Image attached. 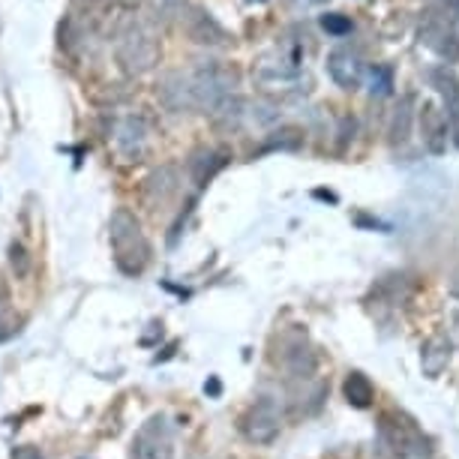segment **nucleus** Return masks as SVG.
I'll return each mask as SVG.
<instances>
[{"label":"nucleus","mask_w":459,"mask_h":459,"mask_svg":"<svg viewBox=\"0 0 459 459\" xmlns=\"http://www.w3.org/2000/svg\"><path fill=\"white\" fill-rule=\"evenodd\" d=\"M108 240L111 253H115V264L120 273L138 276L151 262V244H147L142 222L129 211H115L108 222Z\"/></svg>","instance_id":"obj_1"},{"label":"nucleus","mask_w":459,"mask_h":459,"mask_svg":"<svg viewBox=\"0 0 459 459\" xmlns=\"http://www.w3.org/2000/svg\"><path fill=\"white\" fill-rule=\"evenodd\" d=\"M240 432H244V438L253 441V445H271V441L280 438L282 411H280V405H276V400L262 396V400H255L249 405L244 411V418H240Z\"/></svg>","instance_id":"obj_2"},{"label":"nucleus","mask_w":459,"mask_h":459,"mask_svg":"<svg viewBox=\"0 0 459 459\" xmlns=\"http://www.w3.org/2000/svg\"><path fill=\"white\" fill-rule=\"evenodd\" d=\"M133 459H175V436L166 414H153L133 438Z\"/></svg>","instance_id":"obj_3"},{"label":"nucleus","mask_w":459,"mask_h":459,"mask_svg":"<svg viewBox=\"0 0 459 459\" xmlns=\"http://www.w3.org/2000/svg\"><path fill=\"white\" fill-rule=\"evenodd\" d=\"M381 436L400 459H429V441L414 427V420L403 418V414L381 420Z\"/></svg>","instance_id":"obj_4"},{"label":"nucleus","mask_w":459,"mask_h":459,"mask_svg":"<svg viewBox=\"0 0 459 459\" xmlns=\"http://www.w3.org/2000/svg\"><path fill=\"white\" fill-rule=\"evenodd\" d=\"M115 151L120 153L124 160H138L147 147V126L142 117H124L120 124L115 126Z\"/></svg>","instance_id":"obj_5"},{"label":"nucleus","mask_w":459,"mask_h":459,"mask_svg":"<svg viewBox=\"0 0 459 459\" xmlns=\"http://www.w3.org/2000/svg\"><path fill=\"white\" fill-rule=\"evenodd\" d=\"M420 138L429 153H436V157L445 153L447 117H445V111H438V106H432V102H423V108H420Z\"/></svg>","instance_id":"obj_6"},{"label":"nucleus","mask_w":459,"mask_h":459,"mask_svg":"<svg viewBox=\"0 0 459 459\" xmlns=\"http://www.w3.org/2000/svg\"><path fill=\"white\" fill-rule=\"evenodd\" d=\"M450 358H454V345H450V340L445 333H436L429 336L427 342L420 345V369L427 378H438L441 372L447 369Z\"/></svg>","instance_id":"obj_7"},{"label":"nucleus","mask_w":459,"mask_h":459,"mask_svg":"<svg viewBox=\"0 0 459 459\" xmlns=\"http://www.w3.org/2000/svg\"><path fill=\"white\" fill-rule=\"evenodd\" d=\"M160 57V48L153 39H144V37H129L124 46H120V60H124V66L129 73H144V69H151L157 64Z\"/></svg>","instance_id":"obj_8"},{"label":"nucleus","mask_w":459,"mask_h":459,"mask_svg":"<svg viewBox=\"0 0 459 459\" xmlns=\"http://www.w3.org/2000/svg\"><path fill=\"white\" fill-rule=\"evenodd\" d=\"M327 73H331V79L340 84L345 91H354L363 79V64L358 55H351V51H333L331 57H327Z\"/></svg>","instance_id":"obj_9"},{"label":"nucleus","mask_w":459,"mask_h":459,"mask_svg":"<svg viewBox=\"0 0 459 459\" xmlns=\"http://www.w3.org/2000/svg\"><path fill=\"white\" fill-rule=\"evenodd\" d=\"M420 42L423 46H429L436 55L447 57V60H456L459 57V42L456 37H450V33L441 28L438 22H427V28H420Z\"/></svg>","instance_id":"obj_10"},{"label":"nucleus","mask_w":459,"mask_h":459,"mask_svg":"<svg viewBox=\"0 0 459 459\" xmlns=\"http://www.w3.org/2000/svg\"><path fill=\"white\" fill-rule=\"evenodd\" d=\"M342 394H345V403L354 405V409H369L372 400H376V387H372V381L363 376V372H349V376H345Z\"/></svg>","instance_id":"obj_11"},{"label":"nucleus","mask_w":459,"mask_h":459,"mask_svg":"<svg viewBox=\"0 0 459 459\" xmlns=\"http://www.w3.org/2000/svg\"><path fill=\"white\" fill-rule=\"evenodd\" d=\"M186 30H189V37H193L195 42H211V46H220V42H225V30L207 13L195 10L193 15H189Z\"/></svg>","instance_id":"obj_12"},{"label":"nucleus","mask_w":459,"mask_h":459,"mask_svg":"<svg viewBox=\"0 0 459 459\" xmlns=\"http://www.w3.org/2000/svg\"><path fill=\"white\" fill-rule=\"evenodd\" d=\"M222 166H225V153H216V151H198L195 157L189 160V171H193L198 186H204Z\"/></svg>","instance_id":"obj_13"},{"label":"nucleus","mask_w":459,"mask_h":459,"mask_svg":"<svg viewBox=\"0 0 459 459\" xmlns=\"http://www.w3.org/2000/svg\"><path fill=\"white\" fill-rule=\"evenodd\" d=\"M409 133H411V100L405 97L400 106L394 108L391 126H387V135H391L394 144H403L405 138H409Z\"/></svg>","instance_id":"obj_14"},{"label":"nucleus","mask_w":459,"mask_h":459,"mask_svg":"<svg viewBox=\"0 0 459 459\" xmlns=\"http://www.w3.org/2000/svg\"><path fill=\"white\" fill-rule=\"evenodd\" d=\"M322 24H325V30L327 33H333V37H345V33H351V22L345 19V15H325L322 19Z\"/></svg>","instance_id":"obj_15"},{"label":"nucleus","mask_w":459,"mask_h":459,"mask_svg":"<svg viewBox=\"0 0 459 459\" xmlns=\"http://www.w3.org/2000/svg\"><path fill=\"white\" fill-rule=\"evenodd\" d=\"M22 331V318L13 313H0V342L13 340L15 333Z\"/></svg>","instance_id":"obj_16"},{"label":"nucleus","mask_w":459,"mask_h":459,"mask_svg":"<svg viewBox=\"0 0 459 459\" xmlns=\"http://www.w3.org/2000/svg\"><path fill=\"white\" fill-rule=\"evenodd\" d=\"M10 262H13V271L19 273V276L28 273L30 258H28V253H24V247H22V244H13V247H10Z\"/></svg>","instance_id":"obj_17"},{"label":"nucleus","mask_w":459,"mask_h":459,"mask_svg":"<svg viewBox=\"0 0 459 459\" xmlns=\"http://www.w3.org/2000/svg\"><path fill=\"white\" fill-rule=\"evenodd\" d=\"M391 91V73L387 69H376L372 73V93H387Z\"/></svg>","instance_id":"obj_18"},{"label":"nucleus","mask_w":459,"mask_h":459,"mask_svg":"<svg viewBox=\"0 0 459 459\" xmlns=\"http://www.w3.org/2000/svg\"><path fill=\"white\" fill-rule=\"evenodd\" d=\"M10 459H46V456L39 454V447H33V445H19V447H13Z\"/></svg>","instance_id":"obj_19"},{"label":"nucleus","mask_w":459,"mask_h":459,"mask_svg":"<svg viewBox=\"0 0 459 459\" xmlns=\"http://www.w3.org/2000/svg\"><path fill=\"white\" fill-rule=\"evenodd\" d=\"M316 4H322V0H316Z\"/></svg>","instance_id":"obj_20"}]
</instances>
